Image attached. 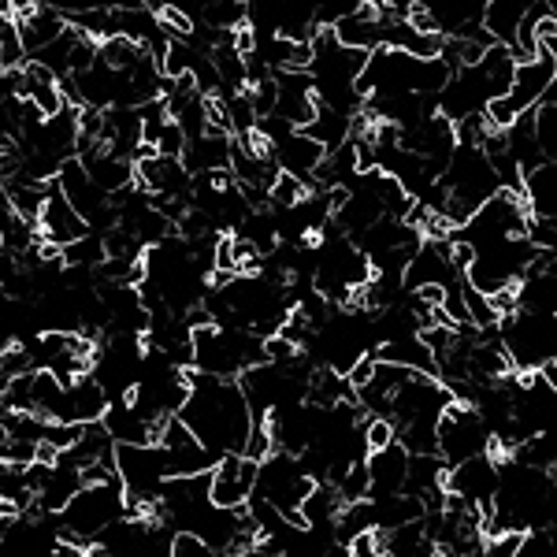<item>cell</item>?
<instances>
[{"label": "cell", "instance_id": "cell-14", "mask_svg": "<svg viewBox=\"0 0 557 557\" xmlns=\"http://www.w3.org/2000/svg\"><path fill=\"white\" fill-rule=\"evenodd\" d=\"M86 171H90V179L97 182L108 197L123 194L130 182H134V164H130V160H116V156H108V153L93 156L90 164H86Z\"/></svg>", "mask_w": 557, "mask_h": 557}, {"label": "cell", "instance_id": "cell-12", "mask_svg": "<svg viewBox=\"0 0 557 557\" xmlns=\"http://www.w3.org/2000/svg\"><path fill=\"white\" fill-rule=\"evenodd\" d=\"M524 190H528V208L532 216H546V220H557V164L546 160L543 168L532 171L524 179Z\"/></svg>", "mask_w": 557, "mask_h": 557}, {"label": "cell", "instance_id": "cell-5", "mask_svg": "<svg viewBox=\"0 0 557 557\" xmlns=\"http://www.w3.org/2000/svg\"><path fill=\"white\" fill-rule=\"evenodd\" d=\"M368 476H372V491L368 502H387L405 494V480H409V450L402 442H394L379 454H368Z\"/></svg>", "mask_w": 557, "mask_h": 557}, {"label": "cell", "instance_id": "cell-20", "mask_svg": "<svg viewBox=\"0 0 557 557\" xmlns=\"http://www.w3.org/2000/svg\"><path fill=\"white\" fill-rule=\"evenodd\" d=\"M171 557H212V546L190 532H179L175 535V546H171Z\"/></svg>", "mask_w": 557, "mask_h": 557}, {"label": "cell", "instance_id": "cell-10", "mask_svg": "<svg viewBox=\"0 0 557 557\" xmlns=\"http://www.w3.org/2000/svg\"><path fill=\"white\" fill-rule=\"evenodd\" d=\"M108 413V394L93 376L78 379L75 387L67 390L64 402V424H97Z\"/></svg>", "mask_w": 557, "mask_h": 557}, {"label": "cell", "instance_id": "cell-22", "mask_svg": "<svg viewBox=\"0 0 557 557\" xmlns=\"http://www.w3.org/2000/svg\"><path fill=\"white\" fill-rule=\"evenodd\" d=\"M19 513H23V506H19L15 498H0V524H8V528H12L15 520H19Z\"/></svg>", "mask_w": 557, "mask_h": 557}, {"label": "cell", "instance_id": "cell-17", "mask_svg": "<svg viewBox=\"0 0 557 557\" xmlns=\"http://www.w3.org/2000/svg\"><path fill=\"white\" fill-rule=\"evenodd\" d=\"M364 442H368V454H379V450H387L398 442V431L390 420H379V416H368L364 420Z\"/></svg>", "mask_w": 557, "mask_h": 557}, {"label": "cell", "instance_id": "cell-3", "mask_svg": "<svg viewBox=\"0 0 557 557\" xmlns=\"http://www.w3.org/2000/svg\"><path fill=\"white\" fill-rule=\"evenodd\" d=\"M260 480V465L249 461L242 454L220 457L216 468H212V491H208V502L216 509H227V513H238V509L249 506V498L257 491Z\"/></svg>", "mask_w": 557, "mask_h": 557}, {"label": "cell", "instance_id": "cell-7", "mask_svg": "<svg viewBox=\"0 0 557 557\" xmlns=\"http://www.w3.org/2000/svg\"><path fill=\"white\" fill-rule=\"evenodd\" d=\"M324 160H327L324 145H316L312 138H305L301 130L294 138H286L283 145H275V164H279V171L301 179L305 186L316 179V171L324 168Z\"/></svg>", "mask_w": 557, "mask_h": 557}, {"label": "cell", "instance_id": "cell-1", "mask_svg": "<svg viewBox=\"0 0 557 557\" xmlns=\"http://www.w3.org/2000/svg\"><path fill=\"white\" fill-rule=\"evenodd\" d=\"M502 346L517 372H543L546 364H557V320L520 309L502 320Z\"/></svg>", "mask_w": 557, "mask_h": 557}, {"label": "cell", "instance_id": "cell-18", "mask_svg": "<svg viewBox=\"0 0 557 557\" xmlns=\"http://www.w3.org/2000/svg\"><path fill=\"white\" fill-rule=\"evenodd\" d=\"M524 546V532H502L483 543V557H517Z\"/></svg>", "mask_w": 557, "mask_h": 557}, {"label": "cell", "instance_id": "cell-13", "mask_svg": "<svg viewBox=\"0 0 557 557\" xmlns=\"http://www.w3.org/2000/svg\"><path fill=\"white\" fill-rule=\"evenodd\" d=\"M301 134H305V138H312L316 145H324V153H338V149H342V145L353 138L350 119L338 116V112H331V108H324V104H320L316 119H312L309 127L301 130Z\"/></svg>", "mask_w": 557, "mask_h": 557}, {"label": "cell", "instance_id": "cell-19", "mask_svg": "<svg viewBox=\"0 0 557 557\" xmlns=\"http://www.w3.org/2000/svg\"><path fill=\"white\" fill-rule=\"evenodd\" d=\"M350 557H387V535L364 532L350 543Z\"/></svg>", "mask_w": 557, "mask_h": 557}, {"label": "cell", "instance_id": "cell-9", "mask_svg": "<svg viewBox=\"0 0 557 557\" xmlns=\"http://www.w3.org/2000/svg\"><path fill=\"white\" fill-rule=\"evenodd\" d=\"M376 361L379 364H394V368H409V372H416V376L439 379V364H435V353H431L428 346L420 342V335L398 338V342H387V346H379Z\"/></svg>", "mask_w": 557, "mask_h": 557}, {"label": "cell", "instance_id": "cell-6", "mask_svg": "<svg viewBox=\"0 0 557 557\" xmlns=\"http://www.w3.org/2000/svg\"><path fill=\"white\" fill-rule=\"evenodd\" d=\"M557 78V64L546 56V52H539V60H532V64L517 67V78H513V90H509V104L517 108L520 116H528V112H535L539 104H543L546 90L554 86Z\"/></svg>", "mask_w": 557, "mask_h": 557}, {"label": "cell", "instance_id": "cell-4", "mask_svg": "<svg viewBox=\"0 0 557 557\" xmlns=\"http://www.w3.org/2000/svg\"><path fill=\"white\" fill-rule=\"evenodd\" d=\"M38 231H41V238L56 249H67L71 242L90 234L86 231V220L78 216L75 208H71V201L64 197L60 182H49V197H45V208H41Z\"/></svg>", "mask_w": 557, "mask_h": 557}, {"label": "cell", "instance_id": "cell-16", "mask_svg": "<svg viewBox=\"0 0 557 557\" xmlns=\"http://www.w3.org/2000/svg\"><path fill=\"white\" fill-rule=\"evenodd\" d=\"M309 194H312V190L305 186V182L294 179V175H286V171H283V175L275 179L272 194H268V197H272V205H275V208H298Z\"/></svg>", "mask_w": 557, "mask_h": 557}, {"label": "cell", "instance_id": "cell-15", "mask_svg": "<svg viewBox=\"0 0 557 557\" xmlns=\"http://www.w3.org/2000/svg\"><path fill=\"white\" fill-rule=\"evenodd\" d=\"M387 557H439V546L428 539L424 520H420V524H405L387 535Z\"/></svg>", "mask_w": 557, "mask_h": 557}, {"label": "cell", "instance_id": "cell-8", "mask_svg": "<svg viewBox=\"0 0 557 557\" xmlns=\"http://www.w3.org/2000/svg\"><path fill=\"white\" fill-rule=\"evenodd\" d=\"M528 4L524 0H487V12H483V34L494 45H506L513 49L520 38V26H524Z\"/></svg>", "mask_w": 557, "mask_h": 557}, {"label": "cell", "instance_id": "cell-21", "mask_svg": "<svg viewBox=\"0 0 557 557\" xmlns=\"http://www.w3.org/2000/svg\"><path fill=\"white\" fill-rule=\"evenodd\" d=\"M15 272H19V260H15V253H8V249H0V290L12 283Z\"/></svg>", "mask_w": 557, "mask_h": 557}, {"label": "cell", "instance_id": "cell-11", "mask_svg": "<svg viewBox=\"0 0 557 557\" xmlns=\"http://www.w3.org/2000/svg\"><path fill=\"white\" fill-rule=\"evenodd\" d=\"M15 30H19L23 52H30V56H38L41 49H49L52 41L64 34V30H67V19H64V12H56V8H45V4H38V12L30 15L26 23H15Z\"/></svg>", "mask_w": 557, "mask_h": 557}, {"label": "cell", "instance_id": "cell-2", "mask_svg": "<svg viewBox=\"0 0 557 557\" xmlns=\"http://www.w3.org/2000/svg\"><path fill=\"white\" fill-rule=\"evenodd\" d=\"M491 446V431L483 424V416L472 405L454 402L439 420V454L442 461L454 468L465 465L472 457H483Z\"/></svg>", "mask_w": 557, "mask_h": 557}]
</instances>
